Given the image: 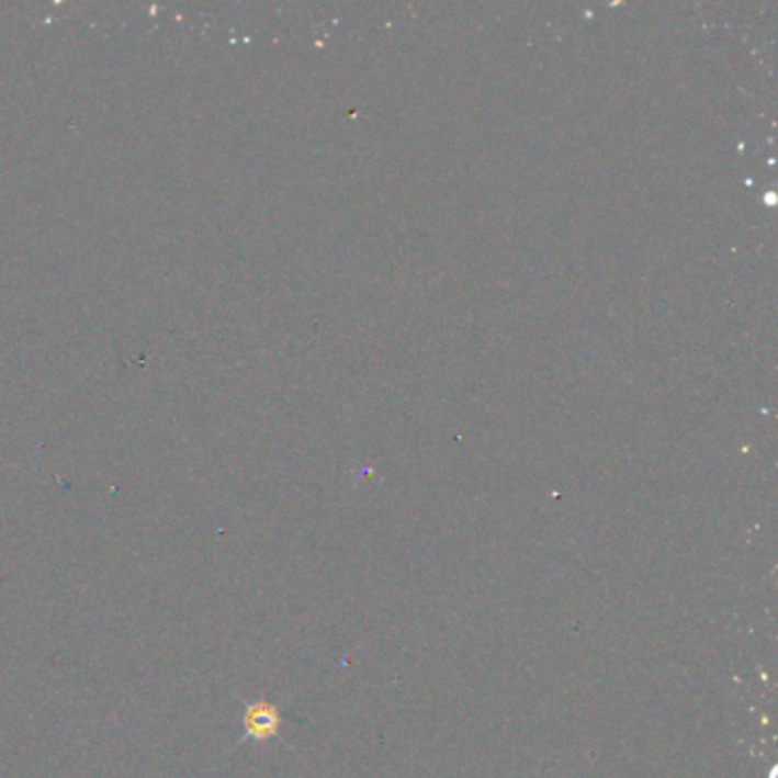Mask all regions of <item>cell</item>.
Wrapping results in <instances>:
<instances>
[{
  "instance_id": "1",
  "label": "cell",
  "mask_w": 778,
  "mask_h": 778,
  "mask_svg": "<svg viewBox=\"0 0 778 778\" xmlns=\"http://www.w3.org/2000/svg\"><path fill=\"white\" fill-rule=\"evenodd\" d=\"M243 729H245V737H251L256 742L272 740L281 731V712L279 708L266 701L249 703L243 714Z\"/></svg>"
}]
</instances>
